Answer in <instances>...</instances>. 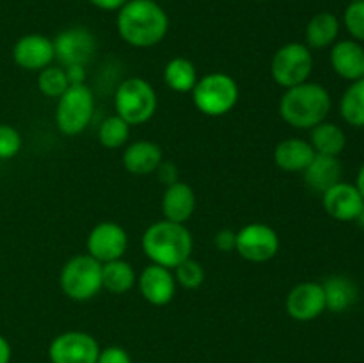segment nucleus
Returning a JSON list of instances; mask_svg holds the SVG:
<instances>
[{
  "instance_id": "a211bd4d",
  "label": "nucleus",
  "mask_w": 364,
  "mask_h": 363,
  "mask_svg": "<svg viewBox=\"0 0 364 363\" xmlns=\"http://www.w3.org/2000/svg\"><path fill=\"white\" fill-rule=\"evenodd\" d=\"M196 192L187 182H174L167 185L162 194V214L164 219L173 223L185 224L196 212Z\"/></svg>"
},
{
  "instance_id": "0eeeda50",
  "label": "nucleus",
  "mask_w": 364,
  "mask_h": 363,
  "mask_svg": "<svg viewBox=\"0 0 364 363\" xmlns=\"http://www.w3.org/2000/svg\"><path fill=\"white\" fill-rule=\"evenodd\" d=\"M95 95L87 84H73L57 98L55 125L64 135H78L95 116Z\"/></svg>"
},
{
  "instance_id": "39448f33",
  "label": "nucleus",
  "mask_w": 364,
  "mask_h": 363,
  "mask_svg": "<svg viewBox=\"0 0 364 363\" xmlns=\"http://www.w3.org/2000/svg\"><path fill=\"white\" fill-rule=\"evenodd\" d=\"M159 96L155 88L146 78H124L114 93V109L121 120L130 127L144 125L155 116Z\"/></svg>"
},
{
  "instance_id": "1a4fd4ad",
  "label": "nucleus",
  "mask_w": 364,
  "mask_h": 363,
  "mask_svg": "<svg viewBox=\"0 0 364 363\" xmlns=\"http://www.w3.org/2000/svg\"><path fill=\"white\" fill-rule=\"evenodd\" d=\"M281 241L270 224L249 223L237 231L235 251L252 263H265L279 253Z\"/></svg>"
},
{
  "instance_id": "e433bc0d",
  "label": "nucleus",
  "mask_w": 364,
  "mask_h": 363,
  "mask_svg": "<svg viewBox=\"0 0 364 363\" xmlns=\"http://www.w3.org/2000/svg\"><path fill=\"white\" fill-rule=\"evenodd\" d=\"M96 9L102 11H119L128 0H89Z\"/></svg>"
},
{
  "instance_id": "2f4dec72",
  "label": "nucleus",
  "mask_w": 364,
  "mask_h": 363,
  "mask_svg": "<svg viewBox=\"0 0 364 363\" xmlns=\"http://www.w3.org/2000/svg\"><path fill=\"white\" fill-rule=\"evenodd\" d=\"M343 23L352 39L364 43V0L348 4L343 13Z\"/></svg>"
},
{
  "instance_id": "9d476101",
  "label": "nucleus",
  "mask_w": 364,
  "mask_h": 363,
  "mask_svg": "<svg viewBox=\"0 0 364 363\" xmlns=\"http://www.w3.org/2000/svg\"><path fill=\"white\" fill-rule=\"evenodd\" d=\"M98 41L96 36L87 27H70L60 31L53 39L55 59L60 66H87L89 60L95 57Z\"/></svg>"
},
{
  "instance_id": "f8f14e48",
  "label": "nucleus",
  "mask_w": 364,
  "mask_h": 363,
  "mask_svg": "<svg viewBox=\"0 0 364 363\" xmlns=\"http://www.w3.org/2000/svg\"><path fill=\"white\" fill-rule=\"evenodd\" d=\"M87 255L98 260L100 263L114 262L123 258L128 249V233L121 224L114 221L98 223L87 235L85 241Z\"/></svg>"
},
{
  "instance_id": "c756f323",
  "label": "nucleus",
  "mask_w": 364,
  "mask_h": 363,
  "mask_svg": "<svg viewBox=\"0 0 364 363\" xmlns=\"http://www.w3.org/2000/svg\"><path fill=\"white\" fill-rule=\"evenodd\" d=\"M174 280H176V285L187 288V290H196V288L201 287L205 283V267L194 260L187 258L185 262H181L176 269H173Z\"/></svg>"
},
{
  "instance_id": "a878e982",
  "label": "nucleus",
  "mask_w": 364,
  "mask_h": 363,
  "mask_svg": "<svg viewBox=\"0 0 364 363\" xmlns=\"http://www.w3.org/2000/svg\"><path fill=\"white\" fill-rule=\"evenodd\" d=\"M198 78L196 64L187 57H173L164 68V82L174 93H191Z\"/></svg>"
},
{
  "instance_id": "5701e85b",
  "label": "nucleus",
  "mask_w": 364,
  "mask_h": 363,
  "mask_svg": "<svg viewBox=\"0 0 364 363\" xmlns=\"http://www.w3.org/2000/svg\"><path fill=\"white\" fill-rule=\"evenodd\" d=\"M326 294V308L333 313H343L358 302L359 288L350 278L334 274L322 283Z\"/></svg>"
},
{
  "instance_id": "7c9ffc66",
  "label": "nucleus",
  "mask_w": 364,
  "mask_h": 363,
  "mask_svg": "<svg viewBox=\"0 0 364 363\" xmlns=\"http://www.w3.org/2000/svg\"><path fill=\"white\" fill-rule=\"evenodd\" d=\"M23 139L13 125L0 123V160H9L20 153Z\"/></svg>"
},
{
  "instance_id": "b1692460",
  "label": "nucleus",
  "mask_w": 364,
  "mask_h": 363,
  "mask_svg": "<svg viewBox=\"0 0 364 363\" xmlns=\"http://www.w3.org/2000/svg\"><path fill=\"white\" fill-rule=\"evenodd\" d=\"M309 132H311L309 144L313 146L316 155L340 157L347 146V134L340 125L333 123V121H322Z\"/></svg>"
},
{
  "instance_id": "dca6fc26",
  "label": "nucleus",
  "mask_w": 364,
  "mask_h": 363,
  "mask_svg": "<svg viewBox=\"0 0 364 363\" xmlns=\"http://www.w3.org/2000/svg\"><path fill=\"white\" fill-rule=\"evenodd\" d=\"M13 60L27 71H41L55 60L53 39L43 34H25L14 43Z\"/></svg>"
},
{
  "instance_id": "4468645a",
  "label": "nucleus",
  "mask_w": 364,
  "mask_h": 363,
  "mask_svg": "<svg viewBox=\"0 0 364 363\" xmlns=\"http://www.w3.org/2000/svg\"><path fill=\"white\" fill-rule=\"evenodd\" d=\"M322 205L327 216L341 223H350L358 219L364 206V199L355 184L341 180L323 192Z\"/></svg>"
},
{
  "instance_id": "cd10ccee",
  "label": "nucleus",
  "mask_w": 364,
  "mask_h": 363,
  "mask_svg": "<svg viewBox=\"0 0 364 363\" xmlns=\"http://www.w3.org/2000/svg\"><path fill=\"white\" fill-rule=\"evenodd\" d=\"M130 139V125L121 120L117 114L105 117L98 128V141L103 148L117 149L123 148Z\"/></svg>"
},
{
  "instance_id": "f3484780",
  "label": "nucleus",
  "mask_w": 364,
  "mask_h": 363,
  "mask_svg": "<svg viewBox=\"0 0 364 363\" xmlns=\"http://www.w3.org/2000/svg\"><path fill=\"white\" fill-rule=\"evenodd\" d=\"M329 63L334 73L343 80L364 78V46L355 39H338L331 46Z\"/></svg>"
},
{
  "instance_id": "20e7f679",
  "label": "nucleus",
  "mask_w": 364,
  "mask_h": 363,
  "mask_svg": "<svg viewBox=\"0 0 364 363\" xmlns=\"http://www.w3.org/2000/svg\"><path fill=\"white\" fill-rule=\"evenodd\" d=\"M191 95L199 112L210 117H220L237 107L240 100V89L231 75L213 71L198 78Z\"/></svg>"
},
{
  "instance_id": "ddd939ff",
  "label": "nucleus",
  "mask_w": 364,
  "mask_h": 363,
  "mask_svg": "<svg viewBox=\"0 0 364 363\" xmlns=\"http://www.w3.org/2000/svg\"><path fill=\"white\" fill-rule=\"evenodd\" d=\"M326 310V294L318 281H302L288 292L287 313L297 322H311Z\"/></svg>"
},
{
  "instance_id": "4be33fe9",
  "label": "nucleus",
  "mask_w": 364,
  "mask_h": 363,
  "mask_svg": "<svg viewBox=\"0 0 364 363\" xmlns=\"http://www.w3.org/2000/svg\"><path fill=\"white\" fill-rule=\"evenodd\" d=\"M341 23L338 16L329 11L316 13L306 25L304 39L306 45L313 50H323L333 46L340 36Z\"/></svg>"
},
{
  "instance_id": "423d86ee",
  "label": "nucleus",
  "mask_w": 364,
  "mask_h": 363,
  "mask_svg": "<svg viewBox=\"0 0 364 363\" xmlns=\"http://www.w3.org/2000/svg\"><path fill=\"white\" fill-rule=\"evenodd\" d=\"M59 285L71 301H91L103 290L102 263L87 253L71 256L60 269Z\"/></svg>"
},
{
  "instance_id": "ea45409f",
  "label": "nucleus",
  "mask_w": 364,
  "mask_h": 363,
  "mask_svg": "<svg viewBox=\"0 0 364 363\" xmlns=\"http://www.w3.org/2000/svg\"><path fill=\"white\" fill-rule=\"evenodd\" d=\"M355 223H358V226L361 228V230H364V206H363L361 212H359V216H358V219H355Z\"/></svg>"
},
{
  "instance_id": "58836bf2",
  "label": "nucleus",
  "mask_w": 364,
  "mask_h": 363,
  "mask_svg": "<svg viewBox=\"0 0 364 363\" xmlns=\"http://www.w3.org/2000/svg\"><path fill=\"white\" fill-rule=\"evenodd\" d=\"M355 187L359 189V192H361L363 199H364V164L361 167H359L358 171V177H355Z\"/></svg>"
},
{
  "instance_id": "79ce46f5",
  "label": "nucleus",
  "mask_w": 364,
  "mask_h": 363,
  "mask_svg": "<svg viewBox=\"0 0 364 363\" xmlns=\"http://www.w3.org/2000/svg\"><path fill=\"white\" fill-rule=\"evenodd\" d=\"M255 2H267V0H255Z\"/></svg>"
},
{
  "instance_id": "aec40b11",
  "label": "nucleus",
  "mask_w": 364,
  "mask_h": 363,
  "mask_svg": "<svg viewBox=\"0 0 364 363\" xmlns=\"http://www.w3.org/2000/svg\"><path fill=\"white\" fill-rule=\"evenodd\" d=\"M315 155L309 141L301 137H287L274 148V162L284 173H304Z\"/></svg>"
},
{
  "instance_id": "a19ab883",
  "label": "nucleus",
  "mask_w": 364,
  "mask_h": 363,
  "mask_svg": "<svg viewBox=\"0 0 364 363\" xmlns=\"http://www.w3.org/2000/svg\"><path fill=\"white\" fill-rule=\"evenodd\" d=\"M350 2H363V0H350Z\"/></svg>"
},
{
  "instance_id": "bb28decb",
  "label": "nucleus",
  "mask_w": 364,
  "mask_h": 363,
  "mask_svg": "<svg viewBox=\"0 0 364 363\" xmlns=\"http://www.w3.org/2000/svg\"><path fill=\"white\" fill-rule=\"evenodd\" d=\"M340 116L354 128H364V78L350 82L340 98Z\"/></svg>"
},
{
  "instance_id": "f03ea898",
  "label": "nucleus",
  "mask_w": 364,
  "mask_h": 363,
  "mask_svg": "<svg viewBox=\"0 0 364 363\" xmlns=\"http://www.w3.org/2000/svg\"><path fill=\"white\" fill-rule=\"evenodd\" d=\"M333 107L329 91L316 82H304L284 89L279 100L281 120L297 130H311L327 120Z\"/></svg>"
},
{
  "instance_id": "412c9836",
  "label": "nucleus",
  "mask_w": 364,
  "mask_h": 363,
  "mask_svg": "<svg viewBox=\"0 0 364 363\" xmlns=\"http://www.w3.org/2000/svg\"><path fill=\"white\" fill-rule=\"evenodd\" d=\"M304 182L311 191L323 192L341 182L343 177V167H341L340 157L329 155H315V159L309 162V166L304 169Z\"/></svg>"
},
{
  "instance_id": "393cba45",
  "label": "nucleus",
  "mask_w": 364,
  "mask_h": 363,
  "mask_svg": "<svg viewBox=\"0 0 364 363\" xmlns=\"http://www.w3.org/2000/svg\"><path fill=\"white\" fill-rule=\"evenodd\" d=\"M102 285L103 290L121 295L137 285V273L134 265L123 258L102 263Z\"/></svg>"
},
{
  "instance_id": "2eb2a0df",
  "label": "nucleus",
  "mask_w": 364,
  "mask_h": 363,
  "mask_svg": "<svg viewBox=\"0 0 364 363\" xmlns=\"http://www.w3.org/2000/svg\"><path fill=\"white\" fill-rule=\"evenodd\" d=\"M139 292L153 306H166L176 295V280L173 270L167 267L149 263L137 278Z\"/></svg>"
},
{
  "instance_id": "6ab92c4d",
  "label": "nucleus",
  "mask_w": 364,
  "mask_h": 363,
  "mask_svg": "<svg viewBox=\"0 0 364 363\" xmlns=\"http://www.w3.org/2000/svg\"><path fill=\"white\" fill-rule=\"evenodd\" d=\"M121 160H123V166L128 173L146 177V174H153L159 169L160 164L164 162V152L156 142L141 139V141L127 144Z\"/></svg>"
},
{
  "instance_id": "72a5a7b5",
  "label": "nucleus",
  "mask_w": 364,
  "mask_h": 363,
  "mask_svg": "<svg viewBox=\"0 0 364 363\" xmlns=\"http://www.w3.org/2000/svg\"><path fill=\"white\" fill-rule=\"evenodd\" d=\"M213 246L220 253H233L237 248V231L233 230H219L213 237Z\"/></svg>"
},
{
  "instance_id": "f704fd0d",
  "label": "nucleus",
  "mask_w": 364,
  "mask_h": 363,
  "mask_svg": "<svg viewBox=\"0 0 364 363\" xmlns=\"http://www.w3.org/2000/svg\"><path fill=\"white\" fill-rule=\"evenodd\" d=\"M155 173L159 174L160 182H162L166 187L167 185H171V184H174V182L180 180V178H178V167L174 162H162Z\"/></svg>"
},
{
  "instance_id": "6e6552de",
  "label": "nucleus",
  "mask_w": 364,
  "mask_h": 363,
  "mask_svg": "<svg viewBox=\"0 0 364 363\" xmlns=\"http://www.w3.org/2000/svg\"><path fill=\"white\" fill-rule=\"evenodd\" d=\"M313 64L311 48L306 43L291 41L276 50L270 60V75L279 88L290 89L309 80Z\"/></svg>"
},
{
  "instance_id": "7ed1b4c3",
  "label": "nucleus",
  "mask_w": 364,
  "mask_h": 363,
  "mask_svg": "<svg viewBox=\"0 0 364 363\" xmlns=\"http://www.w3.org/2000/svg\"><path fill=\"white\" fill-rule=\"evenodd\" d=\"M141 244L149 262L171 270L191 258L194 251V238L188 228L167 219L149 224L142 233Z\"/></svg>"
},
{
  "instance_id": "c85d7f7f",
  "label": "nucleus",
  "mask_w": 364,
  "mask_h": 363,
  "mask_svg": "<svg viewBox=\"0 0 364 363\" xmlns=\"http://www.w3.org/2000/svg\"><path fill=\"white\" fill-rule=\"evenodd\" d=\"M68 88H70V80H68L66 70L63 66L50 64V66L38 71V89L46 98L57 100Z\"/></svg>"
},
{
  "instance_id": "4c0bfd02",
  "label": "nucleus",
  "mask_w": 364,
  "mask_h": 363,
  "mask_svg": "<svg viewBox=\"0 0 364 363\" xmlns=\"http://www.w3.org/2000/svg\"><path fill=\"white\" fill-rule=\"evenodd\" d=\"M11 356H13L11 344L4 335H0V363H11Z\"/></svg>"
},
{
  "instance_id": "c9c22d12",
  "label": "nucleus",
  "mask_w": 364,
  "mask_h": 363,
  "mask_svg": "<svg viewBox=\"0 0 364 363\" xmlns=\"http://www.w3.org/2000/svg\"><path fill=\"white\" fill-rule=\"evenodd\" d=\"M64 70H66L70 85L85 84V66H68Z\"/></svg>"
},
{
  "instance_id": "473e14b6",
  "label": "nucleus",
  "mask_w": 364,
  "mask_h": 363,
  "mask_svg": "<svg viewBox=\"0 0 364 363\" xmlns=\"http://www.w3.org/2000/svg\"><path fill=\"white\" fill-rule=\"evenodd\" d=\"M96 363H132V358L128 351H124L119 345H109V347L100 351Z\"/></svg>"
},
{
  "instance_id": "9b49d317",
  "label": "nucleus",
  "mask_w": 364,
  "mask_h": 363,
  "mask_svg": "<svg viewBox=\"0 0 364 363\" xmlns=\"http://www.w3.org/2000/svg\"><path fill=\"white\" fill-rule=\"evenodd\" d=\"M102 347L85 331H64L48 345L50 363H96Z\"/></svg>"
},
{
  "instance_id": "f257e3e1",
  "label": "nucleus",
  "mask_w": 364,
  "mask_h": 363,
  "mask_svg": "<svg viewBox=\"0 0 364 363\" xmlns=\"http://www.w3.org/2000/svg\"><path fill=\"white\" fill-rule=\"evenodd\" d=\"M117 34L135 48H151L169 32V16L155 0H128L116 18Z\"/></svg>"
}]
</instances>
